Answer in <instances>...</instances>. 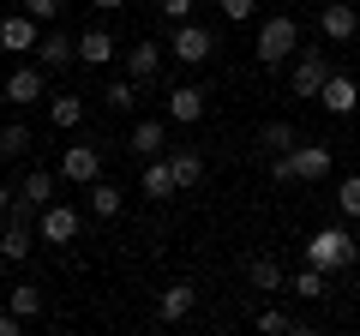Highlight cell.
Returning a JSON list of instances; mask_svg holds the SVG:
<instances>
[{"label":"cell","instance_id":"cell-5","mask_svg":"<svg viewBox=\"0 0 360 336\" xmlns=\"http://www.w3.org/2000/svg\"><path fill=\"white\" fill-rule=\"evenodd\" d=\"M168 49H174V60L205 66L210 54H217V30H210V25H193V18H186V25H174V42H168Z\"/></svg>","mask_w":360,"mask_h":336},{"label":"cell","instance_id":"cell-30","mask_svg":"<svg viewBox=\"0 0 360 336\" xmlns=\"http://www.w3.org/2000/svg\"><path fill=\"white\" fill-rule=\"evenodd\" d=\"M18 6H25V13L37 18V25H54V18L66 13V0H18Z\"/></svg>","mask_w":360,"mask_h":336},{"label":"cell","instance_id":"cell-2","mask_svg":"<svg viewBox=\"0 0 360 336\" xmlns=\"http://www.w3.org/2000/svg\"><path fill=\"white\" fill-rule=\"evenodd\" d=\"M300 259L319 264V271L330 276V271H348V264L360 259V246H354V234H348V228H319L307 246H300Z\"/></svg>","mask_w":360,"mask_h":336},{"label":"cell","instance_id":"cell-13","mask_svg":"<svg viewBox=\"0 0 360 336\" xmlns=\"http://www.w3.org/2000/svg\"><path fill=\"white\" fill-rule=\"evenodd\" d=\"M193 306H198V288L193 283H168L162 295H156V318H162V324H180Z\"/></svg>","mask_w":360,"mask_h":336},{"label":"cell","instance_id":"cell-23","mask_svg":"<svg viewBox=\"0 0 360 336\" xmlns=\"http://www.w3.org/2000/svg\"><path fill=\"white\" fill-rule=\"evenodd\" d=\"M120 205H127V198H120V186L115 181H90V217H120Z\"/></svg>","mask_w":360,"mask_h":336},{"label":"cell","instance_id":"cell-3","mask_svg":"<svg viewBox=\"0 0 360 336\" xmlns=\"http://www.w3.org/2000/svg\"><path fill=\"white\" fill-rule=\"evenodd\" d=\"M330 162H336L330 144H295V150L270 156V174H276V181H324Z\"/></svg>","mask_w":360,"mask_h":336},{"label":"cell","instance_id":"cell-6","mask_svg":"<svg viewBox=\"0 0 360 336\" xmlns=\"http://www.w3.org/2000/svg\"><path fill=\"white\" fill-rule=\"evenodd\" d=\"M78 228H84V217H78L72 205H42V210H37V234H42L49 246H72Z\"/></svg>","mask_w":360,"mask_h":336},{"label":"cell","instance_id":"cell-36","mask_svg":"<svg viewBox=\"0 0 360 336\" xmlns=\"http://www.w3.org/2000/svg\"><path fill=\"white\" fill-rule=\"evenodd\" d=\"M13 198L18 193H6V181H0V222H6V210H13Z\"/></svg>","mask_w":360,"mask_h":336},{"label":"cell","instance_id":"cell-32","mask_svg":"<svg viewBox=\"0 0 360 336\" xmlns=\"http://www.w3.org/2000/svg\"><path fill=\"white\" fill-rule=\"evenodd\" d=\"M336 205H342V217H360V174H348V181L336 186Z\"/></svg>","mask_w":360,"mask_h":336},{"label":"cell","instance_id":"cell-19","mask_svg":"<svg viewBox=\"0 0 360 336\" xmlns=\"http://www.w3.org/2000/svg\"><path fill=\"white\" fill-rule=\"evenodd\" d=\"M0 259H6V264H25L30 259V222L6 217V228H0Z\"/></svg>","mask_w":360,"mask_h":336},{"label":"cell","instance_id":"cell-9","mask_svg":"<svg viewBox=\"0 0 360 336\" xmlns=\"http://www.w3.org/2000/svg\"><path fill=\"white\" fill-rule=\"evenodd\" d=\"M37 37H42V25L30 13H6V18H0V49H6V54H30Z\"/></svg>","mask_w":360,"mask_h":336},{"label":"cell","instance_id":"cell-34","mask_svg":"<svg viewBox=\"0 0 360 336\" xmlns=\"http://www.w3.org/2000/svg\"><path fill=\"white\" fill-rule=\"evenodd\" d=\"M222 18H229V25H246V18H252V0H222Z\"/></svg>","mask_w":360,"mask_h":336},{"label":"cell","instance_id":"cell-27","mask_svg":"<svg viewBox=\"0 0 360 336\" xmlns=\"http://www.w3.org/2000/svg\"><path fill=\"white\" fill-rule=\"evenodd\" d=\"M30 150V127L25 120H6V127H0V156H25Z\"/></svg>","mask_w":360,"mask_h":336},{"label":"cell","instance_id":"cell-11","mask_svg":"<svg viewBox=\"0 0 360 336\" xmlns=\"http://www.w3.org/2000/svg\"><path fill=\"white\" fill-rule=\"evenodd\" d=\"M319 30H324L330 42H354V37H360V13L348 6V0H330V6L319 13Z\"/></svg>","mask_w":360,"mask_h":336},{"label":"cell","instance_id":"cell-15","mask_svg":"<svg viewBox=\"0 0 360 336\" xmlns=\"http://www.w3.org/2000/svg\"><path fill=\"white\" fill-rule=\"evenodd\" d=\"M174 193H180V181H174V162H168V150H162V156L144 162V198H174Z\"/></svg>","mask_w":360,"mask_h":336},{"label":"cell","instance_id":"cell-25","mask_svg":"<svg viewBox=\"0 0 360 336\" xmlns=\"http://www.w3.org/2000/svg\"><path fill=\"white\" fill-rule=\"evenodd\" d=\"M295 127H288V120H270L264 132H258V150H270V156H283V150H295Z\"/></svg>","mask_w":360,"mask_h":336},{"label":"cell","instance_id":"cell-22","mask_svg":"<svg viewBox=\"0 0 360 336\" xmlns=\"http://www.w3.org/2000/svg\"><path fill=\"white\" fill-rule=\"evenodd\" d=\"M18 198H25V205H54V174H49V168H30V174H25V181H18Z\"/></svg>","mask_w":360,"mask_h":336},{"label":"cell","instance_id":"cell-31","mask_svg":"<svg viewBox=\"0 0 360 336\" xmlns=\"http://www.w3.org/2000/svg\"><path fill=\"white\" fill-rule=\"evenodd\" d=\"M252 324H258V330H264V336H288V330H300V324L288 318V312H258Z\"/></svg>","mask_w":360,"mask_h":336},{"label":"cell","instance_id":"cell-29","mask_svg":"<svg viewBox=\"0 0 360 336\" xmlns=\"http://www.w3.org/2000/svg\"><path fill=\"white\" fill-rule=\"evenodd\" d=\"M132 103H139V78H115V84H108V108H115V115H127Z\"/></svg>","mask_w":360,"mask_h":336},{"label":"cell","instance_id":"cell-28","mask_svg":"<svg viewBox=\"0 0 360 336\" xmlns=\"http://www.w3.org/2000/svg\"><path fill=\"white\" fill-rule=\"evenodd\" d=\"M295 295L300 300H324V271H319V264H300V271H295Z\"/></svg>","mask_w":360,"mask_h":336},{"label":"cell","instance_id":"cell-26","mask_svg":"<svg viewBox=\"0 0 360 336\" xmlns=\"http://www.w3.org/2000/svg\"><path fill=\"white\" fill-rule=\"evenodd\" d=\"M6 306H13L18 318H42V288L37 283H18L13 295H6Z\"/></svg>","mask_w":360,"mask_h":336},{"label":"cell","instance_id":"cell-14","mask_svg":"<svg viewBox=\"0 0 360 336\" xmlns=\"http://www.w3.org/2000/svg\"><path fill=\"white\" fill-rule=\"evenodd\" d=\"M6 103H42V66H13L6 72Z\"/></svg>","mask_w":360,"mask_h":336},{"label":"cell","instance_id":"cell-12","mask_svg":"<svg viewBox=\"0 0 360 336\" xmlns=\"http://www.w3.org/2000/svg\"><path fill=\"white\" fill-rule=\"evenodd\" d=\"M205 91H198V84H174V91H168V120H174V127H193V120H205Z\"/></svg>","mask_w":360,"mask_h":336},{"label":"cell","instance_id":"cell-1","mask_svg":"<svg viewBox=\"0 0 360 336\" xmlns=\"http://www.w3.org/2000/svg\"><path fill=\"white\" fill-rule=\"evenodd\" d=\"M252 54H258L264 66H283V60H295V54H300V18H288V13H270L264 25H258Z\"/></svg>","mask_w":360,"mask_h":336},{"label":"cell","instance_id":"cell-17","mask_svg":"<svg viewBox=\"0 0 360 336\" xmlns=\"http://www.w3.org/2000/svg\"><path fill=\"white\" fill-rule=\"evenodd\" d=\"M120 60H127V78H139V84H150V78L162 72V49H156V42H139V49H127Z\"/></svg>","mask_w":360,"mask_h":336},{"label":"cell","instance_id":"cell-24","mask_svg":"<svg viewBox=\"0 0 360 336\" xmlns=\"http://www.w3.org/2000/svg\"><path fill=\"white\" fill-rule=\"evenodd\" d=\"M168 162H174V181H180V193L205 181V156H198V150H168Z\"/></svg>","mask_w":360,"mask_h":336},{"label":"cell","instance_id":"cell-21","mask_svg":"<svg viewBox=\"0 0 360 336\" xmlns=\"http://www.w3.org/2000/svg\"><path fill=\"white\" fill-rule=\"evenodd\" d=\"M246 283H252L258 295H276V288H283V264L258 252V259H246Z\"/></svg>","mask_w":360,"mask_h":336},{"label":"cell","instance_id":"cell-16","mask_svg":"<svg viewBox=\"0 0 360 336\" xmlns=\"http://www.w3.org/2000/svg\"><path fill=\"white\" fill-rule=\"evenodd\" d=\"M127 144H132V156H144V162H150V156H162V150H168V120H139Z\"/></svg>","mask_w":360,"mask_h":336},{"label":"cell","instance_id":"cell-33","mask_svg":"<svg viewBox=\"0 0 360 336\" xmlns=\"http://www.w3.org/2000/svg\"><path fill=\"white\" fill-rule=\"evenodd\" d=\"M156 13H162L168 25H186V18H193V0H156Z\"/></svg>","mask_w":360,"mask_h":336},{"label":"cell","instance_id":"cell-18","mask_svg":"<svg viewBox=\"0 0 360 336\" xmlns=\"http://www.w3.org/2000/svg\"><path fill=\"white\" fill-rule=\"evenodd\" d=\"M78 60L84 66H108V60H120V49H115L108 30H84V37H78Z\"/></svg>","mask_w":360,"mask_h":336},{"label":"cell","instance_id":"cell-4","mask_svg":"<svg viewBox=\"0 0 360 336\" xmlns=\"http://www.w3.org/2000/svg\"><path fill=\"white\" fill-rule=\"evenodd\" d=\"M60 181H78V186L103 181V144H90V138L66 144V150H60Z\"/></svg>","mask_w":360,"mask_h":336},{"label":"cell","instance_id":"cell-37","mask_svg":"<svg viewBox=\"0 0 360 336\" xmlns=\"http://www.w3.org/2000/svg\"><path fill=\"white\" fill-rule=\"evenodd\" d=\"M90 6H103V13H115V6H120V0H90Z\"/></svg>","mask_w":360,"mask_h":336},{"label":"cell","instance_id":"cell-10","mask_svg":"<svg viewBox=\"0 0 360 336\" xmlns=\"http://www.w3.org/2000/svg\"><path fill=\"white\" fill-rule=\"evenodd\" d=\"M319 103H324V115H354V108H360V84L348 72H330V78H324V91H319Z\"/></svg>","mask_w":360,"mask_h":336},{"label":"cell","instance_id":"cell-7","mask_svg":"<svg viewBox=\"0 0 360 336\" xmlns=\"http://www.w3.org/2000/svg\"><path fill=\"white\" fill-rule=\"evenodd\" d=\"M324 78H330V60H324V54H312V49H300V54H295V72H288V84H295V96H307V103H319Z\"/></svg>","mask_w":360,"mask_h":336},{"label":"cell","instance_id":"cell-8","mask_svg":"<svg viewBox=\"0 0 360 336\" xmlns=\"http://www.w3.org/2000/svg\"><path fill=\"white\" fill-rule=\"evenodd\" d=\"M30 54H37V60L49 66V72H66V66L78 60V37H66V30H42Z\"/></svg>","mask_w":360,"mask_h":336},{"label":"cell","instance_id":"cell-35","mask_svg":"<svg viewBox=\"0 0 360 336\" xmlns=\"http://www.w3.org/2000/svg\"><path fill=\"white\" fill-rule=\"evenodd\" d=\"M25 324H30V318H18V312H13V306L0 312V336H18V330H25Z\"/></svg>","mask_w":360,"mask_h":336},{"label":"cell","instance_id":"cell-20","mask_svg":"<svg viewBox=\"0 0 360 336\" xmlns=\"http://www.w3.org/2000/svg\"><path fill=\"white\" fill-rule=\"evenodd\" d=\"M49 120H54V132H72L78 120H84V96H72V91L49 96Z\"/></svg>","mask_w":360,"mask_h":336}]
</instances>
